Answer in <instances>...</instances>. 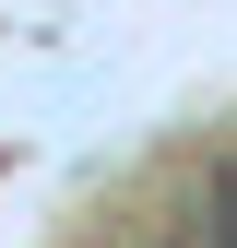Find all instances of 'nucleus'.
<instances>
[{"instance_id":"1","label":"nucleus","mask_w":237,"mask_h":248,"mask_svg":"<svg viewBox=\"0 0 237 248\" xmlns=\"http://www.w3.org/2000/svg\"><path fill=\"white\" fill-rule=\"evenodd\" d=\"M190 248H237V154H214L202 166V201H190V225H178Z\"/></svg>"},{"instance_id":"2","label":"nucleus","mask_w":237,"mask_h":248,"mask_svg":"<svg viewBox=\"0 0 237 248\" xmlns=\"http://www.w3.org/2000/svg\"><path fill=\"white\" fill-rule=\"evenodd\" d=\"M154 248H190V236H178V225H166V236H154Z\"/></svg>"}]
</instances>
